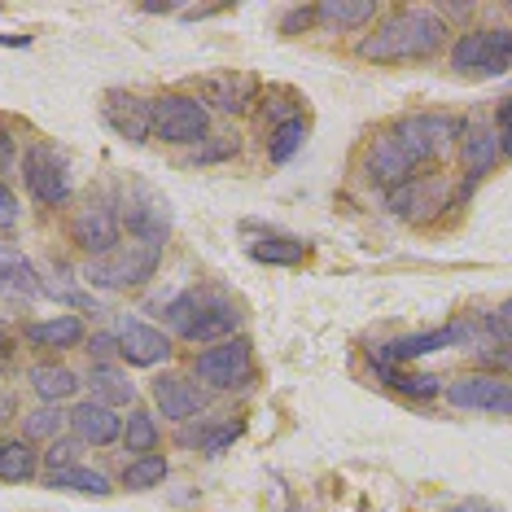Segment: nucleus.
<instances>
[{
  "mask_svg": "<svg viewBox=\"0 0 512 512\" xmlns=\"http://www.w3.org/2000/svg\"><path fill=\"white\" fill-rule=\"evenodd\" d=\"M71 421V416H62V407L57 403H44L36 412H27V421H22V434L27 438H62V425Z\"/></svg>",
  "mask_w": 512,
  "mask_h": 512,
  "instance_id": "7c9ffc66",
  "label": "nucleus"
},
{
  "mask_svg": "<svg viewBox=\"0 0 512 512\" xmlns=\"http://www.w3.org/2000/svg\"><path fill=\"white\" fill-rule=\"evenodd\" d=\"M499 158H504V149H499V132H491L486 123L464 127V136H460L464 176H469V180H482L486 171H495V162H499Z\"/></svg>",
  "mask_w": 512,
  "mask_h": 512,
  "instance_id": "dca6fc26",
  "label": "nucleus"
},
{
  "mask_svg": "<svg viewBox=\"0 0 512 512\" xmlns=\"http://www.w3.org/2000/svg\"><path fill=\"white\" fill-rule=\"evenodd\" d=\"M447 399L464 407V412H491V416H512V386L491 377V372H473L447 386Z\"/></svg>",
  "mask_w": 512,
  "mask_h": 512,
  "instance_id": "9d476101",
  "label": "nucleus"
},
{
  "mask_svg": "<svg viewBox=\"0 0 512 512\" xmlns=\"http://www.w3.org/2000/svg\"><path fill=\"white\" fill-rule=\"evenodd\" d=\"M14 158H18L14 136H9V132H0V171H9V167H14Z\"/></svg>",
  "mask_w": 512,
  "mask_h": 512,
  "instance_id": "58836bf2",
  "label": "nucleus"
},
{
  "mask_svg": "<svg viewBox=\"0 0 512 512\" xmlns=\"http://www.w3.org/2000/svg\"><path fill=\"white\" fill-rule=\"evenodd\" d=\"M232 154H237V141H232V136H228V141H215V136H211V141H206V145H197L193 149V167H202V162H219V158H232Z\"/></svg>",
  "mask_w": 512,
  "mask_h": 512,
  "instance_id": "72a5a7b5",
  "label": "nucleus"
},
{
  "mask_svg": "<svg viewBox=\"0 0 512 512\" xmlns=\"http://www.w3.org/2000/svg\"><path fill=\"white\" fill-rule=\"evenodd\" d=\"M158 259H162L158 241L127 237L106 259H88L84 276H88V285H97V289H132V285H145L149 276L158 272Z\"/></svg>",
  "mask_w": 512,
  "mask_h": 512,
  "instance_id": "7ed1b4c3",
  "label": "nucleus"
},
{
  "mask_svg": "<svg viewBox=\"0 0 512 512\" xmlns=\"http://www.w3.org/2000/svg\"><path fill=\"white\" fill-rule=\"evenodd\" d=\"M9 228H18V197L0 184V232H9Z\"/></svg>",
  "mask_w": 512,
  "mask_h": 512,
  "instance_id": "e433bc0d",
  "label": "nucleus"
},
{
  "mask_svg": "<svg viewBox=\"0 0 512 512\" xmlns=\"http://www.w3.org/2000/svg\"><path fill=\"white\" fill-rule=\"evenodd\" d=\"M0 294H9V298L40 294V276H36V267H31V259H22V254L9 246H0Z\"/></svg>",
  "mask_w": 512,
  "mask_h": 512,
  "instance_id": "aec40b11",
  "label": "nucleus"
},
{
  "mask_svg": "<svg viewBox=\"0 0 512 512\" xmlns=\"http://www.w3.org/2000/svg\"><path fill=\"white\" fill-rule=\"evenodd\" d=\"M9 364H14V337L0 324V368H9Z\"/></svg>",
  "mask_w": 512,
  "mask_h": 512,
  "instance_id": "ea45409f",
  "label": "nucleus"
},
{
  "mask_svg": "<svg viewBox=\"0 0 512 512\" xmlns=\"http://www.w3.org/2000/svg\"><path fill=\"white\" fill-rule=\"evenodd\" d=\"M71 241L88 259H106L123 246V219L110 202H88L71 215Z\"/></svg>",
  "mask_w": 512,
  "mask_h": 512,
  "instance_id": "0eeeda50",
  "label": "nucleus"
},
{
  "mask_svg": "<svg viewBox=\"0 0 512 512\" xmlns=\"http://www.w3.org/2000/svg\"><path fill=\"white\" fill-rule=\"evenodd\" d=\"M75 460H79V442L71 438H53V447L44 451V464L57 473V469H75Z\"/></svg>",
  "mask_w": 512,
  "mask_h": 512,
  "instance_id": "473e14b6",
  "label": "nucleus"
},
{
  "mask_svg": "<svg viewBox=\"0 0 512 512\" xmlns=\"http://www.w3.org/2000/svg\"><path fill=\"white\" fill-rule=\"evenodd\" d=\"M88 351H97V355H110V351H119V337H110V333H97L92 337V346Z\"/></svg>",
  "mask_w": 512,
  "mask_h": 512,
  "instance_id": "a19ab883",
  "label": "nucleus"
},
{
  "mask_svg": "<svg viewBox=\"0 0 512 512\" xmlns=\"http://www.w3.org/2000/svg\"><path fill=\"white\" fill-rule=\"evenodd\" d=\"M22 180H27V193L36 197L40 206H62L66 197H71V171L44 145L27 149V158H22Z\"/></svg>",
  "mask_w": 512,
  "mask_h": 512,
  "instance_id": "6e6552de",
  "label": "nucleus"
},
{
  "mask_svg": "<svg viewBox=\"0 0 512 512\" xmlns=\"http://www.w3.org/2000/svg\"><path fill=\"white\" fill-rule=\"evenodd\" d=\"M447 180L442 176H412L399 189H390V211L407 224H429L442 206H447Z\"/></svg>",
  "mask_w": 512,
  "mask_h": 512,
  "instance_id": "1a4fd4ad",
  "label": "nucleus"
},
{
  "mask_svg": "<svg viewBox=\"0 0 512 512\" xmlns=\"http://www.w3.org/2000/svg\"><path fill=\"white\" fill-rule=\"evenodd\" d=\"M316 18H324L329 27H364V22L377 18V5L372 0H324V5H316Z\"/></svg>",
  "mask_w": 512,
  "mask_h": 512,
  "instance_id": "5701e85b",
  "label": "nucleus"
},
{
  "mask_svg": "<svg viewBox=\"0 0 512 512\" xmlns=\"http://www.w3.org/2000/svg\"><path fill=\"white\" fill-rule=\"evenodd\" d=\"M36 464H40V451L31 442H5L0 447V482H31L36 477Z\"/></svg>",
  "mask_w": 512,
  "mask_h": 512,
  "instance_id": "4be33fe9",
  "label": "nucleus"
},
{
  "mask_svg": "<svg viewBox=\"0 0 512 512\" xmlns=\"http://www.w3.org/2000/svg\"><path fill=\"white\" fill-rule=\"evenodd\" d=\"M88 386H92V394H97V403H106V407H114V403H132V394H136L132 381H127L119 368H110V364H92Z\"/></svg>",
  "mask_w": 512,
  "mask_h": 512,
  "instance_id": "b1692460",
  "label": "nucleus"
},
{
  "mask_svg": "<svg viewBox=\"0 0 512 512\" xmlns=\"http://www.w3.org/2000/svg\"><path fill=\"white\" fill-rule=\"evenodd\" d=\"M193 372L202 386L211 390H241L254 381V355L246 337H228V342L206 346L202 355L193 359Z\"/></svg>",
  "mask_w": 512,
  "mask_h": 512,
  "instance_id": "423d86ee",
  "label": "nucleus"
},
{
  "mask_svg": "<svg viewBox=\"0 0 512 512\" xmlns=\"http://www.w3.org/2000/svg\"><path fill=\"white\" fill-rule=\"evenodd\" d=\"M473 329L469 324H447V329H429V333H412V337H399V342H386L381 351H372L377 364H407L416 355H429V351H442V346H456V342H469Z\"/></svg>",
  "mask_w": 512,
  "mask_h": 512,
  "instance_id": "f8f14e48",
  "label": "nucleus"
},
{
  "mask_svg": "<svg viewBox=\"0 0 512 512\" xmlns=\"http://www.w3.org/2000/svg\"><path fill=\"white\" fill-rule=\"evenodd\" d=\"M154 403L167 421H193V416L206 407L202 390H197L189 377H158L154 381Z\"/></svg>",
  "mask_w": 512,
  "mask_h": 512,
  "instance_id": "f3484780",
  "label": "nucleus"
},
{
  "mask_svg": "<svg viewBox=\"0 0 512 512\" xmlns=\"http://www.w3.org/2000/svg\"><path fill=\"white\" fill-rule=\"evenodd\" d=\"M456 512H491V508H486V504H460Z\"/></svg>",
  "mask_w": 512,
  "mask_h": 512,
  "instance_id": "79ce46f5",
  "label": "nucleus"
},
{
  "mask_svg": "<svg viewBox=\"0 0 512 512\" xmlns=\"http://www.w3.org/2000/svg\"><path fill=\"white\" fill-rule=\"evenodd\" d=\"M53 486H62V491H79V495H110V482L106 473H92V469H57L53 473Z\"/></svg>",
  "mask_w": 512,
  "mask_h": 512,
  "instance_id": "c756f323",
  "label": "nucleus"
},
{
  "mask_svg": "<svg viewBox=\"0 0 512 512\" xmlns=\"http://www.w3.org/2000/svg\"><path fill=\"white\" fill-rule=\"evenodd\" d=\"M302 141H307V119L276 123V132L267 136V158H272V162H289L302 149Z\"/></svg>",
  "mask_w": 512,
  "mask_h": 512,
  "instance_id": "a878e982",
  "label": "nucleus"
},
{
  "mask_svg": "<svg viewBox=\"0 0 512 512\" xmlns=\"http://www.w3.org/2000/svg\"><path fill=\"white\" fill-rule=\"evenodd\" d=\"M241 434V425H215V429H197V434H184V442L189 447H197V451H224V447H232V438Z\"/></svg>",
  "mask_w": 512,
  "mask_h": 512,
  "instance_id": "2f4dec72",
  "label": "nucleus"
},
{
  "mask_svg": "<svg viewBox=\"0 0 512 512\" xmlns=\"http://www.w3.org/2000/svg\"><path fill=\"white\" fill-rule=\"evenodd\" d=\"M27 337L31 346H44V351H71V346L84 342V320L79 316H53V320H36L27 324Z\"/></svg>",
  "mask_w": 512,
  "mask_h": 512,
  "instance_id": "6ab92c4d",
  "label": "nucleus"
},
{
  "mask_svg": "<svg viewBox=\"0 0 512 512\" xmlns=\"http://www.w3.org/2000/svg\"><path fill=\"white\" fill-rule=\"evenodd\" d=\"M451 66L460 75H504L512 66V27H486V31H469L451 44Z\"/></svg>",
  "mask_w": 512,
  "mask_h": 512,
  "instance_id": "39448f33",
  "label": "nucleus"
},
{
  "mask_svg": "<svg viewBox=\"0 0 512 512\" xmlns=\"http://www.w3.org/2000/svg\"><path fill=\"white\" fill-rule=\"evenodd\" d=\"M237 324H241V311L232 307L228 298H211V302H202L197 298V307H193V316L189 324L180 329L184 342H228L232 333H237Z\"/></svg>",
  "mask_w": 512,
  "mask_h": 512,
  "instance_id": "ddd939ff",
  "label": "nucleus"
},
{
  "mask_svg": "<svg viewBox=\"0 0 512 512\" xmlns=\"http://www.w3.org/2000/svg\"><path fill=\"white\" fill-rule=\"evenodd\" d=\"M495 123H499V149H504V154H512V97L499 101Z\"/></svg>",
  "mask_w": 512,
  "mask_h": 512,
  "instance_id": "c9c22d12",
  "label": "nucleus"
},
{
  "mask_svg": "<svg viewBox=\"0 0 512 512\" xmlns=\"http://www.w3.org/2000/svg\"><path fill=\"white\" fill-rule=\"evenodd\" d=\"M123 447L136 451V460H141V456H154V451H158V425H154V416H149V412H132V416H127V425H123Z\"/></svg>",
  "mask_w": 512,
  "mask_h": 512,
  "instance_id": "bb28decb",
  "label": "nucleus"
},
{
  "mask_svg": "<svg viewBox=\"0 0 512 512\" xmlns=\"http://www.w3.org/2000/svg\"><path fill=\"white\" fill-rule=\"evenodd\" d=\"M456 132H460V123L451 114H407V119L386 127L377 136V145L368 149V158H364L368 180L381 184V189H399L412 176H421V167L434 162L451 145Z\"/></svg>",
  "mask_w": 512,
  "mask_h": 512,
  "instance_id": "f257e3e1",
  "label": "nucleus"
},
{
  "mask_svg": "<svg viewBox=\"0 0 512 512\" xmlns=\"http://www.w3.org/2000/svg\"><path fill=\"white\" fill-rule=\"evenodd\" d=\"M250 254L259 263H281V267H294V263H302L307 259V246L302 241H289V237H259L250 246Z\"/></svg>",
  "mask_w": 512,
  "mask_h": 512,
  "instance_id": "cd10ccee",
  "label": "nucleus"
},
{
  "mask_svg": "<svg viewBox=\"0 0 512 512\" xmlns=\"http://www.w3.org/2000/svg\"><path fill=\"white\" fill-rule=\"evenodd\" d=\"M447 40V22L429 9H403L381 22L372 36L359 44V57L364 62H425L434 57Z\"/></svg>",
  "mask_w": 512,
  "mask_h": 512,
  "instance_id": "f03ea898",
  "label": "nucleus"
},
{
  "mask_svg": "<svg viewBox=\"0 0 512 512\" xmlns=\"http://www.w3.org/2000/svg\"><path fill=\"white\" fill-rule=\"evenodd\" d=\"M202 97L211 101L215 110H224V114H241V110H250V101H254V79L241 75V71L211 75L202 84Z\"/></svg>",
  "mask_w": 512,
  "mask_h": 512,
  "instance_id": "a211bd4d",
  "label": "nucleus"
},
{
  "mask_svg": "<svg viewBox=\"0 0 512 512\" xmlns=\"http://www.w3.org/2000/svg\"><path fill=\"white\" fill-rule=\"evenodd\" d=\"M154 136L167 145H206L211 141V110L189 92H167L154 101Z\"/></svg>",
  "mask_w": 512,
  "mask_h": 512,
  "instance_id": "20e7f679",
  "label": "nucleus"
},
{
  "mask_svg": "<svg viewBox=\"0 0 512 512\" xmlns=\"http://www.w3.org/2000/svg\"><path fill=\"white\" fill-rule=\"evenodd\" d=\"M162 477H167V460L162 456H141V460H132L123 469V486L127 491H149V486H162Z\"/></svg>",
  "mask_w": 512,
  "mask_h": 512,
  "instance_id": "c85d7f7f",
  "label": "nucleus"
},
{
  "mask_svg": "<svg viewBox=\"0 0 512 512\" xmlns=\"http://www.w3.org/2000/svg\"><path fill=\"white\" fill-rule=\"evenodd\" d=\"M316 18V5H302V9H289L285 22H281V31H289V36H298V27H307V22Z\"/></svg>",
  "mask_w": 512,
  "mask_h": 512,
  "instance_id": "4c0bfd02",
  "label": "nucleus"
},
{
  "mask_svg": "<svg viewBox=\"0 0 512 512\" xmlns=\"http://www.w3.org/2000/svg\"><path fill=\"white\" fill-rule=\"evenodd\" d=\"M101 114H106V123L123 141H145V136H154V101H145V97L110 92V97L101 101Z\"/></svg>",
  "mask_w": 512,
  "mask_h": 512,
  "instance_id": "4468645a",
  "label": "nucleus"
},
{
  "mask_svg": "<svg viewBox=\"0 0 512 512\" xmlns=\"http://www.w3.org/2000/svg\"><path fill=\"white\" fill-rule=\"evenodd\" d=\"M171 355L167 333L154 329V324L136 320V316H119V359L132 368H154Z\"/></svg>",
  "mask_w": 512,
  "mask_h": 512,
  "instance_id": "9b49d317",
  "label": "nucleus"
},
{
  "mask_svg": "<svg viewBox=\"0 0 512 512\" xmlns=\"http://www.w3.org/2000/svg\"><path fill=\"white\" fill-rule=\"evenodd\" d=\"M79 386H84V381H79L71 368H62V364H36V368H31V390H36L44 403L71 399Z\"/></svg>",
  "mask_w": 512,
  "mask_h": 512,
  "instance_id": "412c9836",
  "label": "nucleus"
},
{
  "mask_svg": "<svg viewBox=\"0 0 512 512\" xmlns=\"http://www.w3.org/2000/svg\"><path fill=\"white\" fill-rule=\"evenodd\" d=\"M377 372H381V381H386V386L407 394V399H434V394L442 390L438 377H429V372H403L394 364H377Z\"/></svg>",
  "mask_w": 512,
  "mask_h": 512,
  "instance_id": "393cba45",
  "label": "nucleus"
},
{
  "mask_svg": "<svg viewBox=\"0 0 512 512\" xmlns=\"http://www.w3.org/2000/svg\"><path fill=\"white\" fill-rule=\"evenodd\" d=\"M486 329H491L495 337H499V342H512V298L504 302V307H499L495 311V316L491 320H486Z\"/></svg>",
  "mask_w": 512,
  "mask_h": 512,
  "instance_id": "f704fd0d",
  "label": "nucleus"
},
{
  "mask_svg": "<svg viewBox=\"0 0 512 512\" xmlns=\"http://www.w3.org/2000/svg\"><path fill=\"white\" fill-rule=\"evenodd\" d=\"M71 429H75L79 442H92V447H110V442L123 438V421L114 416V407L97 403V399H88V403L75 407V412H71Z\"/></svg>",
  "mask_w": 512,
  "mask_h": 512,
  "instance_id": "2eb2a0df",
  "label": "nucleus"
}]
</instances>
